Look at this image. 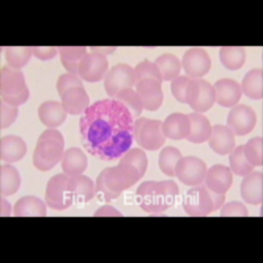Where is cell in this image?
<instances>
[{
    "mask_svg": "<svg viewBox=\"0 0 263 263\" xmlns=\"http://www.w3.org/2000/svg\"><path fill=\"white\" fill-rule=\"evenodd\" d=\"M120 163H128L130 164V166H133V167H136L138 173H140V177L142 178L145 174H146L149 161H147L146 153L144 152V149H140V147H130V149L120 158Z\"/></svg>",
    "mask_w": 263,
    "mask_h": 263,
    "instance_id": "37",
    "label": "cell"
},
{
    "mask_svg": "<svg viewBox=\"0 0 263 263\" xmlns=\"http://www.w3.org/2000/svg\"><path fill=\"white\" fill-rule=\"evenodd\" d=\"M232 183H233V173L224 164H213L212 167L206 170L204 185L210 191L225 195L232 187Z\"/></svg>",
    "mask_w": 263,
    "mask_h": 263,
    "instance_id": "17",
    "label": "cell"
},
{
    "mask_svg": "<svg viewBox=\"0 0 263 263\" xmlns=\"http://www.w3.org/2000/svg\"><path fill=\"white\" fill-rule=\"evenodd\" d=\"M116 46H103V48H99V46H92L91 48V51L93 53L103 54V55H108V54H112L116 51Z\"/></svg>",
    "mask_w": 263,
    "mask_h": 263,
    "instance_id": "49",
    "label": "cell"
},
{
    "mask_svg": "<svg viewBox=\"0 0 263 263\" xmlns=\"http://www.w3.org/2000/svg\"><path fill=\"white\" fill-rule=\"evenodd\" d=\"M133 124L135 120L128 108L116 99L99 100L81 117L82 142L98 158H121L135 142Z\"/></svg>",
    "mask_w": 263,
    "mask_h": 263,
    "instance_id": "1",
    "label": "cell"
},
{
    "mask_svg": "<svg viewBox=\"0 0 263 263\" xmlns=\"http://www.w3.org/2000/svg\"><path fill=\"white\" fill-rule=\"evenodd\" d=\"M70 189H71L72 196H74V203L86 204L90 200H92L95 197V183L92 179L83 174L81 175H75V177H70Z\"/></svg>",
    "mask_w": 263,
    "mask_h": 263,
    "instance_id": "25",
    "label": "cell"
},
{
    "mask_svg": "<svg viewBox=\"0 0 263 263\" xmlns=\"http://www.w3.org/2000/svg\"><path fill=\"white\" fill-rule=\"evenodd\" d=\"M208 144L216 154L227 156L236 147V136L227 125H215L212 126Z\"/></svg>",
    "mask_w": 263,
    "mask_h": 263,
    "instance_id": "19",
    "label": "cell"
},
{
    "mask_svg": "<svg viewBox=\"0 0 263 263\" xmlns=\"http://www.w3.org/2000/svg\"><path fill=\"white\" fill-rule=\"evenodd\" d=\"M136 92L140 96L144 109L150 112H156L161 108L163 103V90L161 82L156 79L146 78L141 79L136 83Z\"/></svg>",
    "mask_w": 263,
    "mask_h": 263,
    "instance_id": "15",
    "label": "cell"
},
{
    "mask_svg": "<svg viewBox=\"0 0 263 263\" xmlns=\"http://www.w3.org/2000/svg\"><path fill=\"white\" fill-rule=\"evenodd\" d=\"M208 192H210V196L211 199H212V212H216V211L220 210L222 206V204L225 203V195L217 194V192L210 191V190H208Z\"/></svg>",
    "mask_w": 263,
    "mask_h": 263,
    "instance_id": "47",
    "label": "cell"
},
{
    "mask_svg": "<svg viewBox=\"0 0 263 263\" xmlns=\"http://www.w3.org/2000/svg\"><path fill=\"white\" fill-rule=\"evenodd\" d=\"M13 215L17 217L24 216H46V203L37 196H23L13 206Z\"/></svg>",
    "mask_w": 263,
    "mask_h": 263,
    "instance_id": "27",
    "label": "cell"
},
{
    "mask_svg": "<svg viewBox=\"0 0 263 263\" xmlns=\"http://www.w3.org/2000/svg\"><path fill=\"white\" fill-rule=\"evenodd\" d=\"M45 203L54 211H65L74 204V196L70 189V177L66 174H58L50 178L46 184Z\"/></svg>",
    "mask_w": 263,
    "mask_h": 263,
    "instance_id": "6",
    "label": "cell"
},
{
    "mask_svg": "<svg viewBox=\"0 0 263 263\" xmlns=\"http://www.w3.org/2000/svg\"><path fill=\"white\" fill-rule=\"evenodd\" d=\"M17 107H13V105L2 102V104H0V126H2V129H6L12 125L16 119H17Z\"/></svg>",
    "mask_w": 263,
    "mask_h": 263,
    "instance_id": "43",
    "label": "cell"
},
{
    "mask_svg": "<svg viewBox=\"0 0 263 263\" xmlns=\"http://www.w3.org/2000/svg\"><path fill=\"white\" fill-rule=\"evenodd\" d=\"M135 72H136L137 82L141 81V79H146V78L156 79V81L161 82V83L163 82L161 71H159V69L157 67V65L149 60H145L142 61V62L138 63V65L135 67Z\"/></svg>",
    "mask_w": 263,
    "mask_h": 263,
    "instance_id": "39",
    "label": "cell"
},
{
    "mask_svg": "<svg viewBox=\"0 0 263 263\" xmlns=\"http://www.w3.org/2000/svg\"><path fill=\"white\" fill-rule=\"evenodd\" d=\"M241 91L253 100H260L263 96V71L260 67L251 69L242 79Z\"/></svg>",
    "mask_w": 263,
    "mask_h": 263,
    "instance_id": "29",
    "label": "cell"
},
{
    "mask_svg": "<svg viewBox=\"0 0 263 263\" xmlns=\"http://www.w3.org/2000/svg\"><path fill=\"white\" fill-rule=\"evenodd\" d=\"M211 58L205 49L191 48L183 54L182 69L191 79H201L211 70Z\"/></svg>",
    "mask_w": 263,
    "mask_h": 263,
    "instance_id": "13",
    "label": "cell"
},
{
    "mask_svg": "<svg viewBox=\"0 0 263 263\" xmlns=\"http://www.w3.org/2000/svg\"><path fill=\"white\" fill-rule=\"evenodd\" d=\"M32 55L33 50L29 46H9L6 49L7 62L13 69H23L28 65Z\"/></svg>",
    "mask_w": 263,
    "mask_h": 263,
    "instance_id": "35",
    "label": "cell"
},
{
    "mask_svg": "<svg viewBox=\"0 0 263 263\" xmlns=\"http://www.w3.org/2000/svg\"><path fill=\"white\" fill-rule=\"evenodd\" d=\"M61 104L66 114L77 116V115H83L90 107V96L84 90V87H75L71 90L66 91L61 96Z\"/></svg>",
    "mask_w": 263,
    "mask_h": 263,
    "instance_id": "18",
    "label": "cell"
},
{
    "mask_svg": "<svg viewBox=\"0 0 263 263\" xmlns=\"http://www.w3.org/2000/svg\"><path fill=\"white\" fill-rule=\"evenodd\" d=\"M67 114L60 102L48 100L39 107V119L46 128L55 129L66 121Z\"/></svg>",
    "mask_w": 263,
    "mask_h": 263,
    "instance_id": "24",
    "label": "cell"
},
{
    "mask_svg": "<svg viewBox=\"0 0 263 263\" xmlns=\"http://www.w3.org/2000/svg\"><path fill=\"white\" fill-rule=\"evenodd\" d=\"M109 70L107 55L90 51L82 58L78 67V77L82 81L88 83H96V82L104 81L105 75Z\"/></svg>",
    "mask_w": 263,
    "mask_h": 263,
    "instance_id": "11",
    "label": "cell"
},
{
    "mask_svg": "<svg viewBox=\"0 0 263 263\" xmlns=\"http://www.w3.org/2000/svg\"><path fill=\"white\" fill-rule=\"evenodd\" d=\"M142 178L137 168L128 163H119L114 167L105 168L104 182L111 191L121 194L125 190L137 184Z\"/></svg>",
    "mask_w": 263,
    "mask_h": 263,
    "instance_id": "9",
    "label": "cell"
},
{
    "mask_svg": "<svg viewBox=\"0 0 263 263\" xmlns=\"http://www.w3.org/2000/svg\"><path fill=\"white\" fill-rule=\"evenodd\" d=\"M65 138L57 129H46L37 140L33 153V164L40 171H49L62 161Z\"/></svg>",
    "mask_w": 263,
    "mask_h": 263,
    "instance_id": "3",
    "label": "cell"
},
{
    "mask_svg": "<svg viewBox=\"0 0 263 263\" xmlns=\"http://www.w3.org/2000/svg\"><path fill=\"white\" fill-rule=\"evenodd\" d=\"M93 216H95V217H104V216L121 217V216H123V213L120 212V211H117L116 208H114L112 205H103V206H100L99 210L95 211Z\"/></svg>",
    "mask_w": 263,
    "mask_h": 263,
    "instance_id": "46",
    "label": "cell"
},
{
    "mask_svg": "<svg viewBox=\"0 0 263 263\" xmlns=\"http://www.w3.org/2000/svg\"><path fill=\"white\" fill-rule=\"evenodd\" d=\"M182 153L174 146H166L159 153L158 164L162 173L167 177H175V167L177 163L182 159Z\"/></svg>",
    "mask_w": 263,
    "mask_h": 263,
    "instance_id": "33",
    "label": "cell"
},
{
    "mask_svg": "<svg viewBox=\"0 0 263 263\" xmlns=\"http://www.w3.org/2000/svg\"><path fill=\"white\" fill-rule=\"evenodd\" d=\"M185 104L197 114L210 111L215 104V91L210 82L204 79H191L185 90Z\"/></svg>",
    "mask_w": 263,
    "mask_h": 263,
    "instance_id": "7",
    "label": "cell"
},
{
    "mask_svg": "<svg viewBox=\"0 0 263 263\" xmlns=\"http://www.w3.org/2000/svg\"><path fill=\"white\" fill-rule=\"evenodd\" d=\"M21 178L18 170L11 163H3L0 167V195L2 197L11 196L20 189Z\"/></svg>",
    "mask_w": 263,
    "mask_h": 263,
    "instance_id": "28",
    "label": "cell"
},
{
    "mask_svg": "<svg viewBox=\"0 0 263 263\" xmlns=\"http://www.w3.org/2000/svg\"><path fill=\"white\" fill-rule=\"evenodd\" d=\"M33 55L39 58L40 61H50L58 54V48L54 46H34L32 48Z\"/></svg>",
    "mask_w": 263,
    "mask_h": 263,
    "instance_id": "45",
    "label": "cell"
},
{
    "mask_svg": "<svg viewBox=\"0 0 263 263\" xmlns=\"http://www.w3.org/2000/svg\"><path fill=\"white\" fill-rule=\"evenodd\" d=\"M137 83L135 69L126 63H117L108 70L104 78V90L108 98L115 99L120 91L133 88Z\"/></svg>",
    "mask_w": 263,
    "mask_h": 263,
    "instance_id": "8",
    "label": "cell"
},
{
    "mask_svg": "<svg viewBox=\"0 0 263 263\" xmlns=\"http://www.w3.org/2000/svg\"><path fill=\"white\" fill-rule=\"evenodd\" d=\"M179 187L174 180H147L137 189V199L141 210L152 215L163 213L175 204Z\"/></svg>",
    "mask_w": 263,
    "mask_h": 263,
    "instance_id": "2",
    "label": "cell"
},
{
    "mask_svg": "<svg viewBox=\"0 0 263 263\" xmlns=\"http://www.w3.org/2000/svg\"><path fill=\"white\" fill-rule=\"evenodd\" d=\"M154 63L161 71L162 79L166 82H171L173 79L179 77L180 70H182V62L179 61V58L170 53H164L159 55Z\"/></svg>",
    "mask_w": 263,
    "mask_h": 263,
    "instance_id": "31",
    "label": "cell"
},
{
    "mask_svg": "<svg viewBox=\"0 0 263 263\" xmlns=\"http://www.w3.org/2000/svg\"><path fill=\"white\" fill-rule=\"evenodd\" d=\"M133 136H135V142H137L144 150L149 152L159 150L166 142L162 121L150 120L147 117H138L135 120Z\"/></svg>",
    "mask_w": 263,
    "mask_h": 263,
    "instance_id": "5",
    "label": "cell"
},
{
    "mask_svg": "<svg viewBox=\"0 0 263 263\" xmlns=\"http://www.w3.org/2000/svg\"><path fill=\"white\" fill-rule=\"evenodd\" d=\"M190 81H191V78L187 77V75H179V77L171 81V93L182 104L185 103V90H187Z\"/></svg>",
    "mask_w": 263,
    "mask_h": 263,
    "instance_id": "41",
    "label": "cell"
},
{
    "mask_svg": "<svg viewBox=\"0 0 263 263\" xmlns=\"http://www.w3.org/2000/svg\"><path fill=\"white\" fill-rule=\"evenodd\" d=\"M213 91H215V103L225 108H232L237 105L242 96L239 83L229 78L218 79L213 84Z\"/></svg>",
    "mask_w": 263,
    "mask_h": 263,
    "instance_id": "16",
    "label": "cell"
},
{
    "mask_svg": "<svg viewBox=\"0 0 263 263\" xmlns=\"http://www.w3.org/2000/svg\"><path fill=\"white\" fill-rule=\"evenodd\" d=\"M220 61L228 70H239L246 61L242 46H224L220 49Z\"/></svg>",
    "mask_w": 263,
    "mask_h": 263,
    "instance_id": "32",
    "label": "cell"
},
{
    "mask_svg": "<svg viewBox=\"0 0 263 263\" xmlns=\"http://www.w3.org/2000/svg\"><path fill=\"white\" fill-rule=\"evenodd\" d=\"M0 93L2 102L13 107L25 104L29 99V88L23 71L6 65L0 70Z\"/></svg>",
    "mask_w": 263,
    "mask_h": 263,
    "instance_id": "4",
    "label": "cell"
},
{
    "mask_svg": "<svg viewBox=\"0 0 263 263\" xmlns=\"http://www.w3.org/2000/svg\"><path fill=\"white\" fill-rule=\"evenodd\" d=\"M189 119L191 121V132H190L187 140L192 144H203L208 141L211 132H212V125L206 116H204L203 114L192 112L189 115Z\"/></svg>",
    "mask_w": 263,
    "mask_h": 263,
    "instance_id": "26",
    "label": "cell"
},
{
    "mask_svg": "<svg viewBox=\"0 0 263 263\" xmlns=\"http://www.w3.org/2000/svg\"><path fill=\"white\" fill-rule=\"evenodd\" d=\"M12 213V206H11V203L8 200H6V197H2L0 200V215L3 217H8Z\"/></svg>",
    "mask_w": 263,
    "mask_h": 263,
    "instance_id": "48",
    "label": "cell"
},
{
    "mask_svg": "<svg viewBox=\"0 0 263 263\" xmlns=\"http://www.w3.org/2000/svg\"><path fill=\"white\" fill-rule=\"evenodd\" d=\"M58 53H60L61 63L67 70V72L78 75L79 63L88 51L86 46H62L58 48Z\"/></svg>",
    "mask_w": 263,
    "mask_h": 263,
    "instance_id": "30",
    "label": "cell"
},
{
    "mask_svg": "<svg viewBox=\"0 0 263 263\" xmlns=\"http://www.w3.org/2000/svg\"><path fill=\"white\" fill-rule=\"evenodd\" d=\"M61 166H62L63 174H66L67 177L81 175L88 166V158L86 153L82 152L79 147H70L63 153Z\"/></svg>",
    "mask_w": 263,
    "mask_h": 263,
    "instance_id": "23",
    "label": "cell"
},
{
    "mask_svg": "<svg viewBox=\"0 0 263 263\" xmlns=\"http://www.w3.org/2000/svg\"><path fill=\"white\" fill-rule=\"evenodd\" d=\"M27 144L18 136L9 135L0 140V158L3 163H15L27 154Z\"/></svg>",
    "mask_w": 263,
    "mask_h": 263,
    "instance_id": "22",
    "label": "cell"
},
{
    "mask_svg": "<svg viewBox=\"0 0 263 263\" xmlns=\"http://www.w3.org/2000/svg\"><path fill=\"white\" fill-rule=\"evenodd\" d=\"M206 163L197 157H182L175 167V177L190 187L201 185L205 179Z\"/></svg>",
    "mask_w": 263,
    "mask_h": 263,
    "instance_id": "10",
    "label": "cell"
},
{
    "mask_svg": "<svg viewBox=\"0 0 263 263\" xmlns=\"http://www.w3.org/2000/svg\"><path fill=\"white\" fill-rule=\"evenodd\" d=\"M104 177H105V168L102 171V173L99 174L98 179H96V182H95L96 194L102 195L103 199H104L105 201L115 200V199H117V197H119L121 194H117V192H114L108 189L107 184H105V182H104Z\"/></svg>",
    "mask_w": 263,
    "mask_h": 263,
    "instance_id": "44",
    "label": "cell"
},
{
    "mask_svg": "<svg viewBox=\"0 0 263 263\" xmlns=\"http://www.w3.org/2000/svg\"><path fill=\"white\" fill-rule=\"evenodd\" d=\"M162 129L166 138H171V140L187 138L191 132V121L189 119V115L179 114V112L168 115L162 123Z\"/></svg>",
    "mask_w": 263,
    "mask_h": 263,
    "instance_id": "21",
    "label": "cell"
},
{
    "mask_svg": "<svg viewBox=\"0 0 263 263\" xmlns=\"http://www.w3.org/2000/svg\"><path fill=\"white\" fill-rule=\"evenodd\" d=\"M75 87H83V81L79 78L78 75L70 74V72L60 75V78H58L57 81L58 95L62 96L66 91L75 88Z\"/></svg>",
    "mask_w": 263,
    "mask_h": 263,
    "instance_id": "40",
    "label": "cell"
},
{
    "mask_svg": "<svg viewBox=\"0 0 263 263\" xmlns=\"http://www.w3.org/2000/svg\"><path fill=\"white\" fill-rule=\"evenodd\" d=\"M229 164L232 173L238 177H246L251 171H254V166L246 159L245 154H243V145L234 147L229 153Z\"/></svg>",
    "mask_w": 263,
    "mask_h": 263,
    "instance_id": "34",
    "label": "cell"
},
{
    "mask_svg": "<svg viewBox=\"0 0 263 263\" xmlns=\"http://www.w3.org/2000/svg\"><path fill=\"white\" fill-rule=\"evenodd\" d=\"M115 99L128 108V111L130 112L133 119H138L141 116L144 107H142V102H141L140 96L136 92V90H133V88H125V90L120 91Z\"/></svg>",
    "mask_w": 263,
    "mask_h": 263,
    "instance_id": "36",
    "label": "cell"
},
{
    "mask_svg": "<svg viewBox=\"0 0 263 263\" xmlns=\"http://www.w3.org/2000/svg\"><path fill=\"white\" fill-rule=\"evenodd\" d=\"M183 210L192 217H204L212 212V199L205 185H195L187 191L183 200Z\"/></svg>",
    "mask_w": 263,
    "mask_h": 263,
    "instance_id": "12",
    "label": "cell"
},
{
    "mask_svg": "<svg viewBox=\"0 0 263 263\" xmlns=\"http://www.w3.org/2000/svg\"><path fill=\"white\" fill-rule=\"evenodd\" d=\"M220 215L222 217H248L249 211L243 203L241 201H229L227 204H222V206L220 208Z\"/></svg>",
    "mask_w": 263,
    "mask_h": 263,
    "instance_id": "42",
    "label": "cell"
},
{
    "mask_svg": "<svg viewBox=\"0 0 263 263\" xmlns=\"http://www.w3.org/2000/svg\"><path fill=\"white\" fill-rule=\"evenodd\" d=\"M257 124V115L254 109L246 104H237L232 107L228 115L227 126L234 136L249 135Z\"/></svg>",
    "mask_w": 263,
    "mask_h": 263,
    "instance_id": "14",
    "label": "cell"
},
{
    "mask_svg": "<svg viewBox=\"0 0 263 263\" xmlns=\"http://www.w3.org/2000/svg\"><path fill=\"white\" fill-rule=\"evenodd\" d=\"M262 171H251L243 177L241 183V196L251 205H259L263 200V175Z\"/></svg>",
    "mask_w": 263,
    "mask_h": 263,
    "instance_id": "20",
    "label": "cell"
},
{
    "mask_svg": "<svg viewBox=\"0 0 263 263\" xmlns=\"http://www.w3.org/2000/svg\"><path fill=\"white\" fill-rule=\"evenodd\" d=\"M243 154L254 167H260L263 164V138L254 137L248 141V144L243 145Z\"/></svg>",
    "mask_w": 263,
    "mask_h": 263,
    "instance_id": "38",
    "label": "cell"
}]
</instances>
